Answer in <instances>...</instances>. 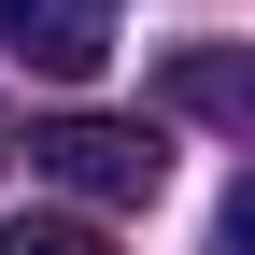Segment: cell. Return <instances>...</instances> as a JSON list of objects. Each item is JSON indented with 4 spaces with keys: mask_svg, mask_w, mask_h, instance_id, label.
<instances>
[{
    "mask_svg": "<svg viewBox=\"0 0 255 255\" xmlns=\"http://www.w3.org/2000/svg\"><path fill=\"white\" fill-rule=\"evenodd\" d=\"M28 170L71 184V199H100V213H142L170 184V142L128 128V114H57V128H28Z\"/></svg>",
    "mask_w": 255,
    "mask_h": 255,
    "instance_id": "obj_1",
    "label": "cell"
},
{
    "mask_svg": "<svg viewBox=\"0 0 255 255\" xmlns=\"http://www.w3.org/2000/svg\"><path fill=\"white\" fill-rule=\"evenodd\" d=\"M0 43H14V57H43V71L57 85H85V71H100V0H43V14H28V0H14V14H0Z\"/></svg>",
    "mask_w": 255,
    "mask_h": 255,
    "instance_id": "obj_2",
    "label": "cell"
},
{
    "mask_svg": "<svg viewBox=\"0 0 255 255\" xmlns=\"http://www.w3.org/2000/svg\"><path fill=\"white\" fill-rule=\"evenodd\" d=\"M170 100L199 114V128H241V114H255V100H241V43H184V57H170Z\"/></svg>",
    "mask_w": 255,
    "mask_h": 255,
    "instance_id": "obj_3",
    "label": "cell"
},
{
    "mask_svg": "<svg viewBox=\"0 0 255 255\" xmlns=\"http://www.w3.org/2000/svg\"><path fill=\"white\" fill-rule=\"evenodd\" d=\"M0 255H114V241L71 227V213H14V227H0Z\"/></svg>",
    "mask_w": 255,
    "mask_h": 255,
    "instance_id": "obj_4",
    "label": "cell"
},
{
    "mask_svg": "<svg viewBox=\"0 0 255 255\" xmlns=\"http://www.w3.org/2000/svg\"><path fill=\"white\" fill-rule=\"evenodd\" d=\"M0 14H14V0H0Z\"/></svg>",
    "mask_w": 255,
    "mask_h": 255,
    "instance_id": "obj_5",
    "label": "cell"
}]
</instances>
